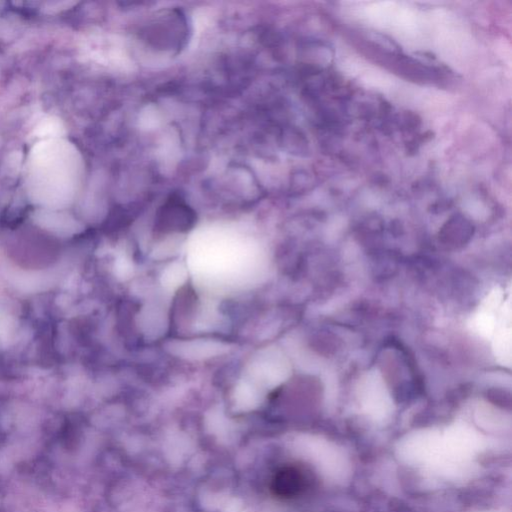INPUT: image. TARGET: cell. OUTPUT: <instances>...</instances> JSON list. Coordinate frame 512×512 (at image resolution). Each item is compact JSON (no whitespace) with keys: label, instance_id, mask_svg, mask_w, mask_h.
Here are the masks:
<instances>
[{"label":"cell","instance_id":"1","mask_svg":"<svg viewBox=\"0 0 512 512\" xmlns=\"http://www.w3.org/2000/svg\"><path fill=\"white\" fill-rule=\"evenodd\" d=\"M195 212L182 198L174 195L158 209L156 228L160 233L186 232L195 223Z\"/></svg>","mask_w":512,"mask_h":512},{"label":"cell","instance_id":"2","mask_svg":"<svg viewBox=\"0 0 512 512\" xmlns=\"http://www.w3.org/2000/svg\"><path fill=\"white\" fill-rule=\"evenodd\" d=\"M307 477L302 468L286 465L277 469L270 481L273 497L281 500H290L301 497L307 488Z\"/></svg>","mask_w":512,"mask_h":512}]
</instances>
